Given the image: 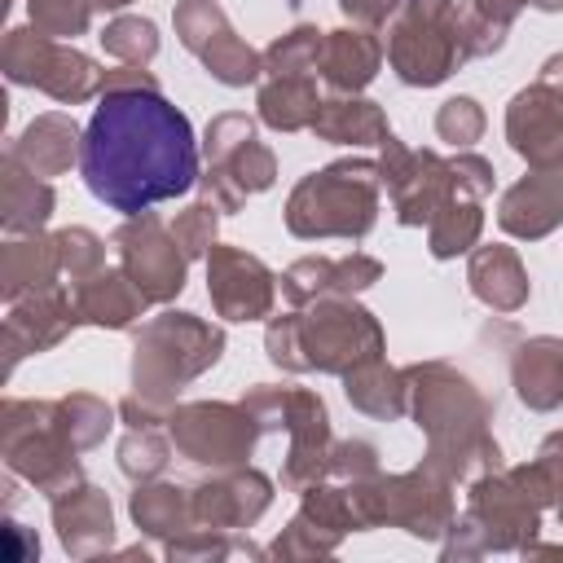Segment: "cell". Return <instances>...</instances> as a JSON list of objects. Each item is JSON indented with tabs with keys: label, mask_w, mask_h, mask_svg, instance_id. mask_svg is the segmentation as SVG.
<instances>
[{
	"label": "cell",
	"mask_w": 563,
	"mask_h": 563,
	"mask_svg": "<svg viewBox=\"0 0 563 563\" xmlns=\"http://www.w3.org/2000/svg\"><path fill=\"white\" fill-rule=\"evenodd\" d=\"M79 172L88 194L128 220L189 194L202 176V150L163 88H123L97 97Z\"/></svg>",
	"instance_id": "6da1fadb"
},
{
	"label": "cell",
	"mask_w": 563,
	"mask_h": 563,
	"mask_svg": "<svg viewBox=\"0 0 563 563\" xmlns=\"http://www.w3.org/2000/svg\"><path fill=\"white\" fill-rule=\"evenodd\" d=\"M409 378V418L427 435L422 462L444 471L453 484H471L501 466V444L493 435L488 396L449 361L405 365Z\"/></svg>",
	"instance_id": "7a4b0ae2"
},
{
	"label": "cell",
	"mask_w": 563,
	"mask_h": 563,
	"mask_svg": "<svg viewBox=\"0 0 563 563\" xmlns=\"http://www.w3.org/2000/svg\"><path fill=\"white\" fill-rule=\"evenodd\" d=\"M264 352L286 374H334L374 361L387 352V334L378 317L356 303V295H330L312 299L303 308H290L282 317H268L264 325Z\"/></svg>",
	"instance_id": "3957f363"
},
{
	"label": "cell",
	"mask_w": 563,
	"mask_h": 563,
	"mask_svg": "<svg viewBox=\"0 0 563 563\" xmlns=\"http://www.w3.org/2000/svg\"><path fill=\"white\" fill-rule=\"evenodd\" d=\"M554 506L545 466L519 462L497 466L471 479L466 510L453 515L449 532L440 537L444 559H479V554H519L541 532V515Z\"/></svg>",
	"instance_id": "277c9868"
},
{
	"label": "cell",
	"mask_w": 563,
	"mask_h": 563,
	"mask_svg": "<svg viewBox=\"0 0 563 563\" xmlns=\"http://www.w3.org/2000/svg\"><path fill=\"white\" fill-rule=\"evenodd\" d=\"M378 194H383V176L374 158H334L295 180L282 220L290 238L303 242H321V238L361 242L378 224Z\"/></svg>",
	"instance_id": "5b68a950"
},
{
	"label": "cell",
	"mask_w": 563,
	"mask_h": 563,
	"mask_svg": "<svg viewBox=\"0 0 563 563\" xmlns=\"http://www.w3.org/2000/svg\"><path fill=\"white\" fill-rule=\"evenodd\" d=\"M224 356V330L198 312L167 308L132 325V391L158 409H172L176 396L202 378Z\"/></svg>",
	"instance_id": "8992f818"
},
{
	"label": "cell",
	"mask_w": 563,
	"mask_h": 563,
	"mask_svg": "<svg viewBox=\"0 0 563 563\" xmlns=\"http://www.w3.org/2000/svg\"><path fill=\"white\" fill-rule=\"evenodd\" d=\"M387 66L409 88H440L457 66L471 62L466 4L457 0H400L387 22Z\"/></svg>",
	"instance_id": "52a82bcc"
},
{
	"label": "cell",
	"mask_w": 563,
	"mask_h": 563,
	"mask_svg": "<svg viewBox=\"0 0 563 563\" xmlns=\"http://www.w3.org/2000/svg\"><path fill=\"white\" fill-rule=\"evenodd\" d=\"M0 457H4L9 475L26 479L44 497H57L62 488L84 479L79 444L70 440L57 400L4 396V405H0Z\"/></svg>",
	"instance_id": "ba28073f"
},
{
	"label": "cell",
	"mask_w": 563,
	"mask_h": 563,
	"mask_svg": "<svg viewBox=\"0 0 563 563\" xmlns=\"http://www.w3.org/2000/svg\"><path fill=\"white\" fill-rule=\"evenodd\" d=\"M242 405L251 409L260 431H286L290 435V449L282 462V488L286 493H303V488L330 479L334 431H330V409L312 387L255 383V387H246Z\"/></svg>",
	"instance_id": "9c48e42d"
},
{
	"label": "cell",
	"mask_w": 563,
	"mask_h": 563,
	"mask_svg": "<svg viewBox=\"0 0 563 563\" xmlns=\"http://www.w3.org/2000/svg\"><path fill=\"white\" fill-rule=\"evenodd\" d=\"M352 488V506L361 515V528H400L418 541H440L457 515L453 501V479L444 471H435L431 462H418L413 471L400 475H369L347 484Z\"/></svg>",
	"instance_id": "30bf717a"
},
{
	"label": "cell",
	"mask_w": 563,
	"mask_h": 563,
	"mask_svg": "<svg viewBox=\"0 0 563 563\" xmlns=\"http://www.w3.org/2000/svg\"><path fill=\"white\" fill-rule=\"evenodd\" d=\"M0 70L18 88H40L62 106H84L101 97L106 70L75 44L48 40L35 26H9L0 44Z\"/></svg>",
	"instance_id": "8fae6325"
},
{
	"label": "cell",
	"mask_w": 563,
	"mask_h": 563,
	"mask_svg": "<svg viewBox=\"0 0 563 563\" xmlns=\"http://www.w3.org/2000/svg\"><path fill=\"white\" fill-rule=\"evenodd\" d=\"M167 435L185 462L229 471V466H246L264 431L242 400L238 405L233 400H185V405H172Z\"/></svg>",
	"instance_id": "7c38bea8"
},
{
	"label": "cell",
	"mask_w": 563,
	"mask_h": 563,
	"mask_svg": "<svg viewBox=\"0 0 563 563\" xmlns=\"http://www.w3.org/2000/svg\"><path fill=\"white\" fill-rule=\"evenodd\" d=\"M378 176H383V189L391 198V211L405 229H427L431 216L457 198V194H471L462 180H457V167L453 158H440L435 150H409L396 132L378 145ZM475 198V194H471Z\"/></svg>",
	"instance_id": "4fadbf2b"
},
{
	"label": "cell",
	"mask_w": 563,
	"mask_h": 563,
	"mask_svg": "<svg viewBox=\"0 0 563 563\" xmlns=\"http://www.w3.org/2000/svg\"><path fill=\"white\" fill-rule=\"evenodd\" d=\"M172 26L176 40L207 66V75L224 88H246L255 79H264V57L260 48H251L224 18V9L216 0H176L172 9Z\"/></svg>",
	"instance_id": "5bb4252c"
},
{
	"label": "cell",
	"mask_w": 563,
	"mask_h": 563,
	"mask_svg": "<svg viewBox=\"0 0 563 563\" xmlns=\"http://www.w3.org/2000/svg\"><path fill=\"white\" fill-rule=\"evenodd\" d=\"M114 251H119V268L136 282V290L150 303H172L185 290L189 255L180 251L172 224H163L154 211L128 216L114 229Z\"/></svg>",
	"instance_id": "9a60e30c"
},
{
	"label": "cell",
	"mask_w": 563,
	"mask_h": 563,
	"mask_svg": "<svg viewBox=\"0 0 563 563\" xmlns=\"http://www.w3.org/2000/svg\"><path fill=\"white\" fill-rule=\"evenodd\" d=\"M277 273L242 251V246H229V242H216L207 251V299L216 308V317L224 321H268L273 308H277Z\"/></svg>",
	"instance_id": "2e32d148"
},
{
	"label": "cell",
	"mask_w": 563,
	"mask_h": 563,
	"mask_svg": "<svg viewBox=\"0 0 563 563\" xmlns=\"http://www.w3.org/2000/svg\"><path fill=\"white\" fill-rule=\"evenodd\" d=\"M506 141L528 167L563 163V88L537 75L506 106Z\"/></svg>",
	"instance_id": "e0dca14e"
},
{
	"label": "cell",
	"mask_w": 563,
	"mask_h": 563,
	"mask_svg": "<svg viewBox=\"0 0 563 563\" xmlns=\"http://www.w3.org/2000/svg\"><path fill=\"white\" fill-rule=\"evenodd\" d=\"M75 325H79L75 295L62 282L48 290L13 299L9 317H4V374H13L22 356H40V352L57 347Z\"/></svg>",
	"instance_id": "ac0fdd59"
},
{
	"label": "cell",
	"mask_w": 563,
	"mask_h": 563,
	"mask_svg": "<svg viewBox=\"0 0 563 563\" xmlns=\"http://www.w3.org/2000/svg\"><path fill=\"white\" fill-rule=\"evenodd\" d=\"M189 493H194V519L216 532H246L273 506V479L255 466L211 471Z\"/></svg>",
	"instance_id": "d6986e66"
},
{
	"label": "cell",
	"mask_w": 563,
	"mask_h": 563,
	"mask_svg": "<svg viewBox=\"0 0 563 563\" xmlns=\"http://www.w3.org/2000/svg\"><path fill=\"white\" fill-rule=\"evenodd\" d=\"M273 180H277V154L260 136H246L233 150H224L216 158H202L198 194L211 198L224 216H233V211L246 207L251 194L273 189Z\"/></svg>",
	"instance_id": "ffe728a7"
},
{
	"label": "cell",
	"mask_w": 563,
	"mask_h": 563,
	"mask_svg": "<svg viewBox=\"0 0 563 563\" xmlns=\"http://www.w3.org/2000/svg\"><path fill=\"white\" fill-rule=\"evenodd\" d=\"M374 282H383V264L365 251H352V255H303L295 264L282 268L277 286H282V299L290 308H303L312 299H330V295H361L369 290Z\"/></svg>",
	"instance_id": "44dd1931"
},
{
	"label": "cell",
	"mask_w": 563,
	"mask_h": 563,
	"mask_svg": "<svg viewBox=\"0 0 563 563\" xmlns=\"http://www.w3.org/2000/svg\"><path fill=\"white\" fill-rule=\"evenodd\" d=\"M48 515H53L57 541L70 559H97L114 545V506H110L106 488H97L88 479L48 497Z\"/></svg>",
	"instance_id": "7402d4cb"
},
{
	"label": "cell",
	"mask_w": 563,
	"mask_h": 563,
	"mask_svg": "<svg viewBox=\"0 0 563 563\" xmlns=\"http://www.w3.org/2000/svg\"><path fill=\"white\" fill-rule=\"evenodd\" d=\"M497 224L519 242H537V238H550L554 229H563V163L528 167V176H519L501 194Z\"/></svg>",
	"instance_id": "603a6c76"
},
{
	"label": "cell",
	"mask_w": 563,
	"mask_h": 563,
	"mask_svg": "<svg viewBox=\"0 0 563 563\" xmlns=\"http://www.w3.org/2000/svg\"><path fill=\"white\" fill-rule=\"evenodd\" d=\"M387 48L378 40L374 26H339V31H325V44H321V62H317V79L330 88V92H365L383 66Z\"/></svg>",
	"instance_id": "cb8c5ba5"
},
{
	"label": "cell",
	"mask_w": 563,
	"mask_h": 563,
	"mask_svg": "<svg viewBox=\"0 0 563 563\" xmlns=\"http://www.w3.org/2000/svg\"><path fill=\"white\" fill-rule=\"evenodd\" d=\"M466 286H471V295L488 312H501V317L519 312L532 299L528 268H523L519 251L506 246V242H484V246L471 251V260H466Z\"/></svg>",
	"instance_id": "d4e9b609"
},
{
	"label": "cell",
	"mask_w": 563,
	"mask_h": 563,
	"mask_svg": "<svg viewBox=\"0 0 563 563\" xmlns=\"http://www.w3.org/2000/svg\"><path fill=\"white\" fill-rule=\"evenodd\" d=\"M70 295H75L79 325H97V330H132V325H141V317L150 308V299L136 290V282L110 264L97 268L92 277L75 282Z\"/></svg>",
	"instance_id": "484cf974"
},
{
	"label": "cell",
	"mask_w": 563,
	"mask_h": 563,
	"mask_svg": "<svg viewBox=\"0 0 563 563\" xmlns=\"http://www.w3.org/2000/svg\"><path fill=\"white\" fill-rule=\"evenodd\" d=\"M510 387L532 413L563 409V339L532 334L510 352Z\"/></svg>",
	"instance_id": "4316f807"
},
{
	"label": "cell",
	"mask_w": 563,
	"mask_h": 563,
	"mask_svg": "<svg viewBox=\"0 0 563 563\" xmlns=\"http://www.w3.org/2000/svg\"><path fill=\"white\" fill-rule=\"evenodd\" d=\"M35 176H66L79 158H84V128L66 114V110H44V114H35L26 128H22V136L9 145Z\"/></svg>",
	"instance_id": "83f0119b"
},
{
	"label": "cell",
	"mask_w": 563,
	"mask_h": 563,
	"mask_svg": "<svg viewBox=\"0 0 563 563\" xmlns=\"http://www.w3.org/2000/svg\"><path fill=\"white\" fill-rule=\"evenodd\" d=\"M57 194L44 176H35L13 150H4L0 158V224L9 238L18 233H44V224L53 220Z\"/></svg>",
	"instance_id": "f1b7e54d"
},
{
	"label": "cell",
	"mask_w": 563,
	"mask_h": 563,
	"mask_svg": "<svg viewBox=\"0 0 563 563\" xmlns=\"http://www.w3.org/2000/svg\"><path fill=\"white\" fill-rule=\"evenodd\" d=\"M317 141H330V145H383L391 136V123L383 114V106L374 97H361V92H330L321 97L317 106V119L308 128Z\"/></svg>",
	"instance_id": "f546056e"
},
{
	"label": "cell",
	"mask_w": 563,
	"mask_h": 563,
	"mask_svg": "<svg viewBox=\"0 0 563 563\" xmlns=\"http://www.w3.org/2000/svg\"><path fill=\"white\" fill-rule=\"evenodd\" d=\"M62 277V255L53 233H18L0 246V295L4 303L48 290Z\"/></svg>",
	"instance_id": "4dcf8cb0"
},
{
	"label": "cell",
	"mask_w": 563,
	"mask_h": 563,
	"mask_svg": "<svg viewBox=\"0 0 563 563\" xmlns=\"http://www.w3.org/2000/svg\"><path fill=\"white\" fill-rule=\"evenodd\" d=\"M128 515H132V523H136L141 537H154L163 545L176 541V537H185L189 528H198V519H194V493L185 484L163 479V475L132 488Z\"/></svg>",
	"instance_id": "1f68e13d"
},
{
	"label": "cell",
	"mask_w": 563,
	"mask_h": 563,
	"mask_svg": "<svg viewBox=\"0 0 563 563\" xmlns=\"http://www.w3.org/2000/svg\"><path fill=\"white\" fill-rule=\"evenodd\" d=\"M343 396L356 413L378 418V422H396L409 413V378H405V369L387 365V356H374V361L347 369Z\"/></svg>",
	"instance_id": "d6a6232c"
},
{
	"label": "cell",
	"mask_w": 563,
	"mask_h": 563,
	"mask_svg": "<svg viewBox=\"0 0 563 563\" xmlns=\"http://www.w3.org/2000/svg\"><path fill=\"white\" fill-rule=\"evenodd\" d=\"M321 92H317V75H264L260 92H255V110L260 123H268L273 132H308L317 119Z\"/></svg>",
	"instance_id": "836d02e7"
},
{
	"label": "cell",
	"mask_w": 563,
	"mask_h": 563,
	"mask_svg": "<svg viewBox=\"0 0 563 563\" xmlns=\"http://www.w3.org/2000/svg\"><path fill=\"white\" fill-rule=\"evenodd\" d=\"M484 198H471V194H457L449 198L431 224H427V251L435 260H457V255H471L479 246V233H484Z\"/></svg>",
	"instance_id": "e575fe53"
},
{
	"label": "cell",
	"mask_w": 563,
	"mask_h": 563,
	"mask_svg": "<svg viewBox=\"0 0 563 563\" xmlns=\"http://www.w3.org/2000/svg\"><path fill=\"white\" fill-rule=\"evenodd\" d=\"M172 453H176V444H172L167 427H128L119 440V471L132 484H145L167 471Z\"/></svg>",
	"instance_id": "d590c367"
},
{
	"label": "cell",
	"mask_w": 563,
	"mask_h": 563,
	"mask_svg": "<svg viewBox=\"0 0 563 563\" xmlns=\"http://www.w3.org/2000/svg\"><path fill=\"white\" fill-rule=\"evenodd\" d=\"M101 48L119 62V66H150L158 53V26L141 13H119L101 26Z\"/></svg>",
	"instance_id": "8d00e7d4"
},
{
	"label": "cell",
	"mask_w": 563,
	"mask_h": 563,
	"mask_svg": "<svg viewBox=\"0 0 563 563\" xmlns=\"http://www.w3.org/2000/svg\"><path fill=\"white\" fill-rule=\"evenodd\" d=\"M321 44H325V31L321 26H290L286 35H277L260 57H264V75H317V62H321Z\"/></svg>",
	"instance_id": "74e56055"
},
{
	"label": "cell",
	"mask_w": 563,
	"mask_h": 563,
	"mask_svg": "<svg viewBox=\"0 0 563 563\" xmlns=\"http://www.w3.org/2000/svg\"><path fill=\"white\" fill-rule=\"evenodd\" d=\"M528 9V0H466V31H471V57L501 53L515 18Z\"/></svg>",
	"instance_id": "f35d334b"
},
{
	"label": "cell",
	"mask_w": 563,
	"mask_h": 563,
	"mask_svg": "<svg viewBox=\"0 0 563 563\" xmlns=\"http://www.w3.org/2000/svg\"><path fill=\"white\" fill-rule=\"evenodd\" d=\"M57 409H62V422H66L70 440L79 444V453L97 449V444L110 435L114 413H119V405H110V400H101V396H92V391L57 396Z\"/></svg>",
	"instance_id": "ab89813d"
},
{
	"label": "cell",
	"mask_w": 563,
	"mask_h": 563,
	"mask_svg": "<svg viewBox=\"0 0 563 563\" xmlns=\"http://www.w3.org/2000/svg\"><path fill=\"white\" fill-rule=\"evenodd\" d=\"M163 554L172 563H216V559H233V554H246V559H260L264 550H255L251 541H242L238 532H216V528H189L185 537L167 541Z\"/></svg>",
	"instance_id": "60d3db41"
},
{
	"label": "cell",
	"mask_w": 563,
	"mask_h": 563,
	"mask_svg": "<svg viewBox=\"0 0 563 563\" xmlns=\"http://www.w3.org/2000/svg\"><path fill=\"white\" fill-rule=\"evenodd\" d=\"M220 207L211 202V198H194V202H185L176 216H172V233H176V242H180V251L189 255V260H207V251L220 242L216 233H220Z\"/></svg>",
	"instance_id": "b9f144b4"
},
{
	"label": "cell",
	"mask_w": 563,
	"mask_h": 563,
	"mask_svg": "<svg viewBox=\"0 0 563 563\" xmlns=\"http://www.w3.org/2000/svg\"><path fill=\"white\" fill-rule=\"evenodd\" d=\"M26 18H31V26L40 35L75 44L79 35H88L92 4L88 0H26Z\"/></svg>",
	"instance_id": "7bdbcfd3"
},
{
	"label": "cell",
	"mask_w": 563,
	"mask_h": 563,
	"mask_svg": "<svg viewBox=\"0 0 563 563\" xmlns=\"http://www.w3.org/2000/svg\"><path fill=\"white\" fill-rule=\"evenodd\" d=\"M339 541L343 537H334V532H325L321 523H312L303 510H295L290 515V523L273 537V545L264 550L268 559H321V554H334L339 550Z\"/></svg>",
	"instance_id": "ee69618b"
},
{
	"label": "cell",
	"mask_w": 563,
	"mask_h": 563,
	"mask_svg": "<svg viewBox=\"0 0 563 563\" xmlns=\"http://www.w3.org/2000/svg\"><path fill=\"white\" fill-rule=\"evenodd\" d=\"M53 238H57V255H62V277H70V286L84 282V277H92L97 268H106V242L92 229L66 224Z\"/></svg>",
	"instance_id": "f6af8a7d"
},
{
	"label": "cell",
	"mask_w": 563,
	"mask_h": 563,
	"mask_svg": "<svg viewBox=\"0 0 563 563\" xmlns=\"http://www.w3.org/2000/svg\"><path fill=\"white\" fill-rule=\"evenodd\" d=\"M484 106L475 97H449L440 110H435V136L449 141L453 150H471L479 136H484Z\"/></svg>",
	"instance_id": "bcb514c9"
},
{
	"label": "cell",
	"mask_w": 563,
	"mask_h": 563,
	"mask_svg": "<svg viewBox=\"0 0 563 563\" xmlns=\"http://www.w3.org/2000/svg\"><path fill=\"white\" fill-rule=\"evenodd\" d=\"M383 471V462H378V449L369 444V440H334V449H330V479H339V484H356V479H369V475H378Z\"/></svg>",
	"instance_id": "7dc6e473"
},
{
	"label": "cell",
	"mask_w": 563,
	"mask_h": 563,
	"mask_svg": "<svg viewBox=\"0 0 563 563\" xmlns=\"http://www.w3.org/2000/svg\"><path fill=\"white\" fill-rule=\"evenodd\" d=\"M246 136H255V119L242 114V110H220V114L207 123V132H202V158H216V154L233 150V145L246 141Z\"/></svg>",
	"instance_id": "c3c4849f"
},
{
	"label": "cell",
	"mask_w": 563,
	"mask_h": 563,
	"mask_svg": "<svg viewBox=\"0 0 563 563\" xmlns=\"http://www.w3.org/2000/svg\"><path fill=\"white\" fill-rule=\"evenodd\" d=\"M537 462L545 466V475H550V493H554V515H559V523H563V431H550L545 440H541V449H537Z\"/></svg>",
	"instance_id": "681fc988"
},
{
	"label": "cell",
	"mask_w": 563,
	"mask_h": 563,
	"mask_svg": "<svg viewBox=\"0 0 563 563\" xmlns=\"http://www.w3.org/2000/svg\"><path fill=\"white\" fill-rule=\"evenodd\" d=\"M339 9H343V18H352L356 26H387L391 18H396V9H400V0H339Z\"/></svg>",
	"instance_id": "f907efd6"
},
{
	"label": "cell",
	"mask_w": 563,
	"mask_h": 563,
	"mask_svg": "<svg viewBox=\"0 0 563 563\" xmlns=\"http://www.w3.org/2000/svg\"><path fill=\"white\" fill-rule=\"evenodd\" d=\"M123 88H163V84H158V75L145 70V66H114V70H106L101 92H123Z\"/></svg>",
	"instance_id": "816d5d0a"
},
{
	"label": "cell",
	"mask_w": 563,
	"mask_h": 563,
	"mask_svg": "<svg viewBox=\"0 0 563 563\" xmlns=\"http://www.w3.org/2000/svg\"><path fill=\"white\" fill-rule=\"evenodd\" d=\"M523 559H563V545H545V541H528L523 550H519Z\"/></svg>",
	"instance_id": "f5cc1de1"
},
{
	"label": "cell",
	"mask_w": 563,
	"mask_h": 563,
	"mask_svg": "<svg viewBox=\"0 0 563 563\" xmlns=\"http://www.w3.org/2000/svg\"><path fill=\"white\" fill-rule=\"evenodd\" d=\"M92 4V13H119V9H128L132 0H88Z\"/></svg>",
	"instance_id": "db71d44e"
},
{
	"label": "cell",
	"mask_w": 563,
	"mask_h": 563,
	"mask_svg": "<svg viewBox=\"0 0 563 563\" xmlns=\"http://www.w3.org/2000/svg\"><path fill=\"white\" fill-rule=\"evenodd\" d=\"M532 9H541V13H563V0H528Z\"/></svg>",
	"instance_id": "11a10c76"
}]
</instances>
